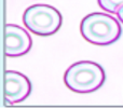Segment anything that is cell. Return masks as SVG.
<instances>
[{"mask_svg":"<svg viewBox=\"0 0 123 108\" xmlns=\"http://www.w3.org/2000/svg\"><path fill=\"white\" fill-rule=\"evenodd\" d=\"M82 37L92 44L110 45L119 40L122 34L120 22L108 13L94 12L87 14L80 24Z\"/></svg>","mask_w":123,"mask_h":108,"instance_id":"obj_1","label":"cell"},{"mask_svg":"<svg viewBox=\"0 0 123 108\" xmlns=\"http://www.w3.org/2000/svg\"><path fill=\"white\" fill-rule=\"evenodd\" d=\"M23 23L32 34L48 37L57 32L63 24L61 12L54 6L37 3L28 6L23 14Z\"/></svg>","mask_w":123,"mask_h":108,"instance_id":"obj_3","label":"cell"},{"mask_svg":"<svg viewBox=\"0 0 123 108\" xmlns=\"http://www.w3.org/2000/svg\"><path fill=\"white\" fill-rule=\"evenodd\" d=\"M116 14H117V16H118V19L123 24V6L118 9V11L116 12Z\"/></svg>","mask_w":123,"mask_h":108,"instance_id":"obj_7","label":"cell"},{"mask_svg":"<svg viewBox=\"0 0 123 108\" xmlns=\"http://www.w3.org/2000/svg\"><path fill=\"white\" fill-rule=\"evenodd\" d=\"M106 80L105 70L92 61H80L72 64L64 75L66 87L76 93H92L103 87Z\"/></svg>","mask_w":123,"mask_h":108,"instance_id":"obj_2","label":"cell"},{"mask_svg":"<svg viewBox=\"0 0 123 108\" xmlns=\"http://www.w3.org/2000/svg\"><path fill=\"white\" fill-rule=\"evenodd\" d=\"M32 45L31 37L27 30L14 24L6 26V55L18 57L29 52Z\"/></svg>","mask_w":123,"mask_h":108,"instance_id":"obj_5","label":"cell"},{"mask_svg":"<svg viewBox=\"0 0 123 108\" xmlns=\"http://www.w3.org/2000/svg\"><path fill=\"white\" fill-rule=\"evenodd\" d=\"M98 6L107 13H116L123 6V0H97Z\"/></svg>","mask_w":123,"mask_h":108,"instance_id":"obj_6","label":"cell"},{"mask_svg":"<svg viewBox=\"0 0 123 108\" xmlns=\"http://www.w3.org/2000/svg\"><path fill=\"white\" fill-rule=\"evenodd\" d=\"M31 93V83L22 72L8 70L4 77V97L9 104H17Z\"/></svg>","mask_w":123,"mask_h":108,"instance_id":"obj_4","label":"cell"}]
</instances>
